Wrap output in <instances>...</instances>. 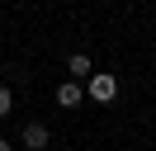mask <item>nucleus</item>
Here are the masks:
<instances>
[{
	"label": "nucleus",
	"instance_id": "3",
	"mask_svg": "<svg viewBox=\"0 0 156 151\" xmlns=\"http://www.w3.org/2000/svg\"><path fill=\"white\" fill-rule=\"evenodd\" d=\"M24 146L43 151V146H48V128H43V123H24Z\"/></svg>",
	"mask_w": 156,
	"mask_h": 151
},
{
	"label": "nucleus",
	"instance_id": "4",
	"mask_svg": "<svg viewBox=\"0 0 156 151\" xmlns=\"http://www.w3.org/2000/svg\"><path fill=\"white\" fill-rule=\"evenodd\" d=\"M66 71H71V76H90V57H85V52H71V57H66Z\"/></svg>",
	"mask_w": 156,
	"mask_h": 151
},
{
	"label": "nucleus",
	"instance_id": "1",
	"mask_svg": "<svg viewBox=\"0 0 156 151\" xmlns=\"http://www.w3.org/2000/svg\"><path fill=\"white\" fill-rule=\"evenodd\" d=\"M85 94H90L95 104H114V99H118V76L90 71V76H85Z\"/></svg>",
	"mask_w": 156,
	"mask_h": 151
},
{
	"label": "nucleus",
	"instance_id": "5",
	"mask_svg": "<svg viewBox=\"0 0 156 151\" xmlns=\"http://www.w3.org/2000/svg\"><path fill=\"white\" fill-rule=\"evenodd\" d=\"M10 104H14V94L5 90V85H0V118H5V113H10Z\"/></svg>",
	"mask_w": 156,
	"mask_h": 151
},
{
	"label": "nucleus",
	"instance_id": "2",
	"mask_svg": "<svg viewBox=\"0 0 156 151\" xmlns=\"http://www.w3.org/2000/svg\"><path fill=\"white\" fill-rule=\"evenodd\" d=\"M52 99H57L62 109H76V104L85 99V85H76V80H62V85H57V94H52Z\"/></svg>",
	"mask_w": 156,
	"mask_h": 151
},
{
	"label": "nucleus",
	"instance_id": "6",
	"mask_svg": "<svg viewBox=\"0 0 156 151\" xmlns=\"http://www.w3.org/2000/svg\"><path fill=\"white\" fill-rule=\"evenodd\" d=\"M0 151H14V146H10V142H5V137H0Z\"/></svg>",
	"mask_w": 156,
	"mask_h": 151
}]
</instances>
